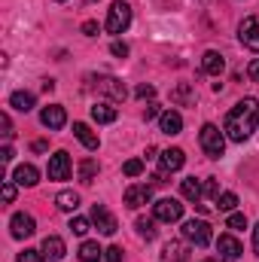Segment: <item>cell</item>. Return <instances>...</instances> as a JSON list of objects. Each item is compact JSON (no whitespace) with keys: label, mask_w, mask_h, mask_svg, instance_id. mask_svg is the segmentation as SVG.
Returning <instances> with one entry per match:
<instances>
[{"label":"cell","mask_w":259,"mask_h":262,"mask_svg":"<svg viewBox=\"0 0 259 262\" xmlns=\"http://www.w3.org/2000/svg\"><path fill=\"white\" fill-rule=\"evenodd\" d=\"M259 125V101L256 98H244V101H238L232 110H229V116H226V137L229 140H235V143H244Z\"/></svg>","instance_id":"6da1fadb"},{"label":"cell","mask_w":259,"mask_h":262,"mask_svg":"<svg viewBox=\"0 0 259 262\" xmlns=\"http://www.w3.org/2000/svg\"><path fill=\"white\" fill-rule=\"evenodd\" d=\"M198 140H201V149H204V156L207 159H220L223 156V149H226V134L217 128V125H201V134H198Z\"/></svg>","instance_id":"7a4b0ae2"},{"label":"cell","mask_w":259,"mask_h":262,"mask_svg":"<svg viewBox=\"0 0 259 262\" xmlns=\"http://www.w3.org/2000/svg\"><path fill=\"white\" fill-rule=\"evenodd\" d=\"M89 82H92V89H95L98 95H107L113 104H122V101L128 98L125 85H122L116 76H89Z\"/></svg>","instance_id":"3957f363"},{"label":"cell","mask_w":259,"mask_h":262,"mask_svg":"<svg viewBox=\"0 0 259 262\" xmlns=\"http://www.w3.org/2000/svg\"><path fill=\"white\" fill-rule=\"evenodd\" d=\"M183 238H186L189 244H195V247H207L210 238H213L210 223H207V220H186V223H183Z\"/></svg>","instance_id":"277c9868"},{"label":"cell","mask_w":259,"mask_h":262,"mask_svg":"<svg viewBox=\"0 0 259 262\" xmlns=\"http://www.w3.org/2000/svg\"><path fill=\"white\" fill-rule=\"evenodd\" d=\"M128 25H131V6L125 0H116L110 6V12H107V31L122 34V31H128Z\"/></svg>","instance_id":"5b68a950"},{"label":"cell","mask_w":259,"mask_h":262,"mask_svg":"<svg viewBox=\"0 0 259 262\" xmlns=\"http://www.w3.org/2000/svg\"><path fill=\"white\" fill-rule=\"evenodd\" d=\"M153 216H156L159 223H177V220L183 216V204H180L177 198H159V201L153 204Z\"/></svg>","instance_id":"8992f818"},{"label":"cell","mask_w":259,"mask_h":262,"mask_svg":"<svg viewBox=\"0 0 259 262\" xmlns=\"http://www.w3.org/2000/svg\"><path fill=\"white\" fill-rule=\"evenodd\" d=\"M238 40H241L247 49L259 52V15H247V18L238 25Z\"/></svg>","instance_id":"52a82bcc"},{"label":"cell","mask_w":259,"mask_h":262,"mask_svg":"<svg viewBox=\"0 0 259 262\" xmlns=\"http://www.w3.org/2000/svg\"><path fill=\"white\" fill-rule=\"evenodd\" d=\"M186 165V152L180 149V146H171V149H165L162 156H159V171L168 177V174H174V171H180Z\"/></svg>","instance_id":"ba28073f"},{"label":"cell","mask_w":259,"mask_h":262,"mask_svg":"<svg viewBox=\"0 0 259 262\" xmlns=\"http://www.w3.org/2000/svg\"><path fill=\"white\" fill-rule=\"evenodd\" d=\"M9 232H12V238H31L34 232H37V223H34V216L31 213H12V220H9Z\"/></svg>","instance_id":"9c48e42d"},{"label":"cell","mask_w":259,"mask_h":262,"mask_svg":"<svg viewBox=\"0 0 259 262\" xmlns=\"http://www.w3.org/2000/svg\"><path fill=\"white\" fill-rule=\"evenodd\" d=\"M217 253H220V259L235 262V259H241L244 247L238 244V238H235V235H220V238H217Z\"/></svg>","instance_id":"30bf717a"},{"label":"cell","mask_w":259,"mask_h":262,"mask_svg":"<svg viewBox=\"0 0 259 262\" xmlns=\"http://www.w3.org/2000/svg\"><path fill=\"white\" fill-rule=\"evenodd\" d=\"M92 223H95V229H98L101 235H113V232H116V216H113L104 204H95V207H92Z\"/></svg>","instance_id":"8fae6325"},{"label":"cell","mask_w":259,"mask_h":262,"mask_svg":"<svg viewBox=\"0 0 259 262\" xmlns=\"http://www.w3.org/2000/svg\"><path fill=\"white\" fill-rule=\"evenodd\" d=\"M46 174H49V180H67V177H70V156H67L64 149H58V152L49 159Z\"/></svg>","instance_id":"7c38bea8"},{"label":"cell","mask_w":259,"mask_h":262,"mask_svg":"<svg viewBox=\"0 0 259 262\" xmlns=\"http://www.w3.org/2000/svg\"><path fill=\"white\" fill-rule=\"evenodd\" d=\"M40 122H43L49 131L64 128V122H67L64 107H61V104H49V107H43V113H40Z\"/></svg>","instance_id":"4fadbf2b"},{"label":"cell","mask_w":259,"mask_h":262,"mask_svg":"<svg viewBox=\"0 0 259 262\" xmlns=\"http://www.w3.org/2000/svg\"><path fill=\"white\" fill-rule=\"evenodd\" d=\"M149 201H153V189H149L146 183H137V186H128V189H125V204L134 207V210L143 207V204H149Z\"/></svg>","instance_id":"5bb4252c"},{"label":"cell","mask_w":259,"mask_h":262,"mask_svg":"<svg viewBox=\"0 0 259 262\" xmlns=\"http://www.w3.org/2000/svg\"><path fill=\"white\" fill-rule=\"evenodd\" d=\"M159 262H189V253H186V244L183 241H168L159 253Z\"/></svg>","instance_id":"9a60e30c"},{"label":"cell","mask_w":259,"mask_h":262,"mask_svg":"<svg viewBox=\"0 0 259 262\" xmlns=\"http://www.w3.org/2000/svg\"><path fill=\"white\" fill-rule=\"evenodd\" d=\"M116 116H119V110L113 107V101H98L92 107V119L98 125H110V122H116Z\"/></svg>","instance_id":"2e32d148"},{"label":"cell","mask_w":259,"mask_h":262,"mask_svg":"<svg viewBox=\"0 0 259 262\" xmlns=\"http://www.w3.org/2000/svg\"><path fill=\"white\" fill-rule=\"evenodd\" d=\"M43 253H46V259L61 262L64 253H67V247H64V241H61L58 235H46V238H43Z\"/></svg>","instance_id":"e0dca14e"},{"label":"cell","mask_w":259,"mask_h":262,"mask_svg":"<svg viewBox=\"0 0 259 262\" xmlns=\"http://www.w3.org/2000/svg\"><path fill=\"white\" fill-rule=\"evenodd\" d=\"M12 180H15L18 186H37V183H40V171L25 162V165H18V168L12 171Z\"/></svg>","instance_id":"ac0fdd59"},{"label":"cell","mask_w":259,"mask_h":262,"mask_svg":"<svg viewBox=\"0 0 259 262\" xmlns=\"http://www.w3.org/2000/svg\"><path fill=\"white\" fill-rule=\"evenodd\" d=\"M201 70H204L207 76H220V73L226 70V58H223L220 52H213V49H210V52H204V55H201Z\"/></svg>","instance_id":"d6986e66"},{"label":"cell","mask_w":259,"mask_h":262,"mask_svg":"<svg viewBox=\"0 0 259 262\" xmlns=\"http://www.w3.org/2000/svg\"><path fill=\"white\" fill-rule=\"evenodd\" d=\"M195 101H198V95H195V89L189 82H180V85L171 92V104H177V107H192Z\"/></svg>","instance_id":"ffe728a7"},{"label":"cell","mask_w":259,"mask_h":262,"mask_svg":"<svg viewBox=\"0 0 259 262\" xmlns=\"http://www.w3.org/2000/svg\"><path fill=\"white\" fill-rule=\"evenodd\" d=\"M159 128L165 131V134H180V128H183V116H180L177 110H165V113L159 116Z\"/></svg>","instance_id":"44dd1931"},{"label":"cell","mask_w":259,"mask_h":262,"mask_svg":"<svg viewBox=\"0 0 259 262\" xmlns=\"http://www.w3.org/2000/svg\"><path fill=\"white\" fill-rule=\"evenodd\" d=\"M73 134H76V140H79L85 149H98V143H101V140H98V134L89 128L85 122H73Z\"/></svg>","instance_id":"7402d4cb"},{"label":"cell","mask_w":259,"mask_h":262,"mask_svg":"<svg viewBox=\"0 0 259 262\" xmlns=\"http://www.w3.org/2000/svg\"><path fill=\"white\" fill-rule=\"evenodd\" d=\"M104 253H107V250H101L98 241H82V244H79V259L82 262H101Z\"/></svg>","instance_id":"603a6c76"},{"label":"cell","mask_w":259,"mask_h":262,"mask_svg":"<svg viewBox=\"0 0 259 262\" xmlns=\"http://www.w3.org/2000/svg\"><path fill=\"white\" fill-rule=\"evenodd\" d=\"M9 107H15L18 113H31V110H34V95H31V92H12Z\"/></svg>","instance_id":"cb8c5ba5"},{"label":"cell","mask_w":259,"mask_h":262,"mask_svg":"<svg viewBox=\"0 0 259 262\" xmlns=\"http://www.w3.org/2000/svg\"><path fill=\"white\" fill-rule=\"evenodd\" d=\"M180 192H183V198H189V201H195V204H198V201H201V195H204V186H201L195 177H186V180H183V186H180Z\"/></svg>","instance_id":"d4e9b609"},{"label":"cell","mask_w":259,"mask_h":262,"mask_svg":"<svg viewBox=\"0 0 259 262\" xmlns=\"http://www.w3.org/2000/svg\"><path fill=\"white\" fill-rule=\"evenodd\" d=\"M55 204H58V210L73 213V210L79 207V195H76V192H70V189H64V192H58V195H55Z\"/></svg>","instance_id":"484cf974"},{"label":"cell","mask_w":259,"mask_h":262,"mask_svg":"<svg viewBox=\"0 0 259 262\" xmlns=\"http://www.w3.org/2000/svg\"><path fill=\"white\" fill-rule=\"evenodd\" d=\"M134 229H137V235H140L143 241H153V238H156V220H149V216H137Z\"/></svg>","instance_id":"4316f807"},{"label":"cell","mask_w":259,"mask_h":262,"mask_svg":"<svg viewBox=\"0 0 259 262\" xmlns=\"http://www.w3.org/2000/svg\"><path fill=\"white\" fill-rule=\"evenodd\" d=\"M95 174H98V162H95V159H82V162H79V180H82V183H92Z\"/></svg>","instance_id":"83f0119b"},{"label":"cell","mask_w":259,"mask_h":262,"mask_svg":"<svg viewBox=\"0 0 259 262\" xmlns=\"http://www.w3.org/2000/svg\"><path fill=\"white\" fill-rule=\"evenodd\" d=\"M217 207H220L223 213H232V210L238 207V195H235V192H220V198H217Z\"/></svg>","instance_id":"f1b7e54d"},{"label":"cell","mask_w":259,"mask_h":262,"mask_svg":"<svg viewBox=\"0 0 259 262\" xmlns=\"http://www.w3.org/2000/svg\"><path fill=\"white\" fill-rule=\"evenodd\" d=\"M67 229H70L73 235H79V238H82V235H89V229H92V220H85V216H73Z\"/></svg>","instance_id":"f546056e"},{"label":"cell","mask_w":259,"mask_h":262,"mask_svg":"<svg viewBox=\"0 0 259 262\" xmlns=\"http://www.w3.org/2000/svg\"><path fill=\"white\" fill-rule=\"evenodd\" d=\"M122 174H125V177H140V174H143V159H128V162L122 165Z\"/></svg>","instance_id":"4dcf8cb0"},{"label":"cell","mask_w":259,"mask_h":262,"mask_svg":"<svg viewBox=\"0 0 259 262\" xmlns=\"http://www.w3.org/2000/svg\"><path fill=\"white\" fill-rule=\"evenodd\" d=\"M226 226H229L232 232H244V229H247V216H244V213H229Z\"/></svg>","instance_id":"1f68e13d"},{"label":"cell","mask_w":259,"mask_h":262,"mask_svg":"<svg viewBox=\"0 0 259 262\" xmlns=\"http://www.w3.org/2000/svg\"><path fill=\"white\" fill-rule=\"evenodd\" d=\"M201 198H207V201H217L220 198V183L210 177V180H204V195Z\"/></svg>","instance_id":"d6a6232c"},{"label":"cell","mask_w":259,"mask_h":262,"mask_svg":"<svg viewBox=\"0 0 259 262\" xmlns=\"http://www.w3.org/2000/svg\"><path fill=\"white\" fill-rule=\"evenodd\" d=\"M43 259H46L43 250H25V253H18V262H43Z\"/></svg>","instance_id":"836d02e7"},{"label":"cell","mask_w":259,"mask_h":262,"mask_svg":"<svg viewBox=\"0 0 259 262\" xmlns=\"http://www.w3.org/2000/svg\"><path fill=\"white\" fill-rule=\"evenodd\" d=\"M3 201L6 204H12L15 201V180L9 177V180H3Z\"/></svg>","instance_id":"e575fe53"},{"label":"cell","mask_w":259,"mask_h":262,"mask_svg":"<svg viewBox=\"0 0 259 262\" xmlns=\"http://www.w3.org/2000/svg\"><path fill=\"white\" fill-rule=\"evenodd\" d=\"M110 52H113L116 58H125V55H128V43H122V40H113V43H110Z\"/></svg>","instance_id":"d590c367"},{"label":"cell","mask_w":259,"mask_h":262,"mask_svg":"<svg viewBox=\"0 0 259 262\" xmlns=\"http://www.w3.org/2000/svg\"><path fill=\"white\" fill-rule=\"evenodd\" d=\"M104 262H125V256H122V247H107Z\"/></svg>","instance_id":"8d00e7d4"},{"label":"cell","mask_w":259,"mask_h":262,"mask_svg":"<svg viewBox=\"0 0 259 262\" xmlns=\"http://www.w3.org/2000/svg\"><path fill=\"white\" fill-rule=\"evenodd\" d=\"M134 95H137V98H156V85L143 82V85H137V89H134Z\"/></svg>","instance_id":"74e56055"},{"label":"cell","mask_w":259,"mask_h":262,"mask_svg":"<svg viewBox=\"0 0 259 262\" xmlns=\"http://www.w3.org/2000/svg\"><path fill=\"white\" fill-rule=\"evenodd\" d=\"M0 134H3V137H6V140H9V137H12V122H9V116H6V113H0Z\"/></svg>","instance_id":"f35d334b"},{"label":"cell","mask_w":259,"mask_h":262,"mask_svg":"<svg viewBox=\"0 0 259 262\" xmlns=\"http://www.w3.org/2000/svg\"><path fill=\"white\" fill-rule=\"evenodd\" d=\"M156 116H162V107H159V104H146V110H143V119L149 122V119H156Z\"/></svg>","instance_id":"ab89813d"},{"label":"cell","mask_w":259,"mask_h":262,"mask_svg":"<svg viewBox=\"0 0 259 262\" xmlns=\"http://www.w3.org/2000/svg\"><path fill=\"white\" fill-rule=\"evenodd\" d=\"M82 34L85 37H98V21H82Z\"/></svg>","instance_id":"60d3db41"},{"label":"cell","mask_w":259,"mask_h":262,"mask_svg":"<svg viewBox=\"0 0 259 262\" xmlns=\"http://www.w3.org/2000/svg\"><path fill=\"white\" fill-rule=\"evenodd\" d=\"M247 76H250L253 82H259V58H253V61H250V67H247Z\"/></svg>","instance_id":"b9f144b4"},{"label":"cell","mask_w":259,"mask_h":262,"mask_svg":"<svg viewBox=\"0 0 259 262\" xmlns=\"http://www.w3.org/2000/svg\"><path fill=\"white\" fill-rule=\"evenodd\" d=\"M31 149H34V152H46V149H49V143H46V140H34V146H31Z\"/></svg>","instance_id":"7bdbcfd3"},{"label":"cell","mask_w":259,"mask_h":262,"mask_svg":"<svg viewBox=\"0 0 259 262\" xmlns=\"http://www.w3.org/2000/svg\"><path fill=\"white\" fill-rule=\"evenodd\" d=\"M253 253L259 256V223L253 226Z\"/></svg>","instance_id":"ee69618b"},{"label":"cell","mask_w":259,"mask_h":262,"mask_svg":"<svg viewBox=\"0 0 259 262\" xmlns=\"http://www.w3.org/2000/svg\"><path fill=\"white\" fill-rule=\"evenodd\" d=\"M0 159L9 165V162H12V149H9V146H3V149H0Z\"/></svg>","instance_id":"f6af8a7d"},{"label":"cell","mask_w":259,"mask_h":262,"mask_svg":"<svg viewBox=\"0 0 259 262\" xmlns=\"http://www.w3.org/2000/svg\"><path fill=\"white\" fill-rule=\"evenodd\" d=\"M204 262H226V259H204Z\"/></svg>","instance_id":"bcb514c9"},{"label":"cell","mask_w":259,"mask_h":262,"mask_svg":"<svg viewBox=\"0 0 259 262\" xmlns=\"http://www.w3.org/2000/svg\"><path fill=\"white\" fill-rule=\"evenodd\" d=\"M58 3H64V0H58Z\"/></svg>","instance_id":"7dc6e473"}]
</instances>
